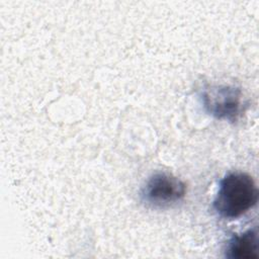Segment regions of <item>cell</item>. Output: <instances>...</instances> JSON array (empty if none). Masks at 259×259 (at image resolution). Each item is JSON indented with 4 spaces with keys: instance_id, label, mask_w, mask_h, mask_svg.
Segmentation results:
<instances>
[{
    "instance_id": "cell-1",
    "label": "cell",
    "mask_w": 259,
    "mask_h": 259,
    "mask_svg": "<svg viewBox=\"0 0 259 259\" xmlns=\"http://www.w3.org/2000/svg\"><path fill=\"white\" fill-rule=\"evenodd\" d=\"M257 201L258 189L253 177L245 172H231L221 179L212 207L220 217L234 220L245 214Z\"/></svg>"
},
{
    "instance_id": "cell-2",
    "label": "cell",
    "mask_w": 259,
    "mask_h": 259,
    "mask_svg": "<svg viewBox=\"0 0 259 259\" xmlns=\"http://www.w3.org/2000/svg\"><path fill=\"white\" fill-rule=\"evenodd\" d=\"M186 194V184L167 172H157L149 177L141 189V199L154 208L170 207L181 201Z\"/></svg>"
},
{
    "instance_id": "cell-3",
    "label": "cell",
    "mask_w": 259,
    "mask_h": 259,
    "mask_svg": "<svg viewBox=\"0 0 259 259\" xmlns=\"http://www.w3.org/2000/svg\"><path fill=\"white\" fill-rule=\"evenodd\" d=\"M200 99L205 112L217 119L234 122L243 108L241 89L231 85H208L201 90Z\"/></svg>"
},
{
    "instance_id": "cell-4",
    "label": "cell",
    "mask_w": 259,
    "mask_h": 259,
    "mask_svg": "<svg viewBox=\"0 0 259 259\" xmlns=\"http://www.w3.org/2000/svg\"><path fill=\"white\" fill-rule=\"evenodd\" d=\"M225 256L230 259L258 258V230L256 227L234 234L227 243Z\"/></svg>"
}]
</instances>
